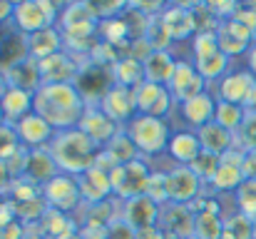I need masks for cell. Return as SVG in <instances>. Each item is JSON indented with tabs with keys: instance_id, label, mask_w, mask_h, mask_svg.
Instances as JSON below:
<instances>
[{
	"instance_id": "1",
	"label": "cell",
	"mask_w": 256,
	"mask_h": 239,
	"mask_svg": "<svg viewBox=\"0 0 256 239\" xmlns=\"http://www.w3.org/2000/svg\"><path fill=\"white\" fill-rule=\"evenodd\" d=\"M87 110L85 97L75 87V82L68 85H42L35 92V115H40L55 132L75 130Z\"/></svg>"
},
{
	"instance_id": "2",
	"label": "cell",
	"mask_w": 256,
	"mask_h": 239,
	"mask_svg": "<svg viewBox=\"0 0 256 239\" xmlns=\"http://www.w3.org/2000/svg\"><path fill=\"white\" fill-rule=\"evenodd\" d=\"M48 150L55 159L60 174H70V177H80L87 169H92L100 155V147L78 127L55 132Z\"/></svg>"
},
{
	"instance_id": "3",
	"label": "cell",
	"mask_w": 256,
	"mask_h": 239,
	"mask_svg": "<svg viewBox=\"0 0 256 239\" xmlns=\"http://www.w3.org/2000/svg\"><path fill=\"white\" fill-rule=\"evenodd\" d=\"M124 130L132 137V142H134V147L140 150L142 157H157V155L167 152V147H170L172 127L162 117L137 115Z\"/></svg>"
},
{
	"instance_id": "4",
	"label": "cell",
	"mask_w": 256,
	"mask_h": 239,
	"mask_svg": "<svg viewBox=\"0 0 256 239\" xmlns=\"http://www.w3.org/2000/svg\"><path fill=\"white\" fill-rule=\"evenodd\" d=\"M60 10H62V5H58L52 0H20V3H15L12 25L22 35H32L38 30L55 28Z\"/></svg>"
},
{
	"instance_id": "5",
	"label": "cell",
	"mask_w": 256,
	"mask_h": 239,
	"mask_svg": "<svg viewBox=\"0 0 256 239\" xmlns=\"http://www.w3.org/2000/svg\"><path fill=\"white\" fill-rule=\"evenodd\" d=\"M110 177H112L114 197H117L120 202H127V199H134V197L147 194L152 169H150L147 159L140 157V159H134V162L120 164L117 169H112V174H110Z\"/></svg>"
},
{
	"instance_id": "6",
	"label": "cell",
	"mask_w": 256,
	"mask_h": 239,
	"mask_svg": "<svg viewBox=\"0 0 256 239\" xmlns=\"http://www.w3.org/2000/svg\"><path fill=\"white\" fill-rule=\"evenodd\" d=\"M42 197H45L50 209H58V212H65V214H72L75 209L82 207L78 177H70V174H58L55 179H50L42 187Z\"/></svg>"
},
{
	"instance_id": "7",
	"label": "cell",
	"mask_w": 256,
	"mask_h": 239,
	"mask_svg": "<svg viewBox=\"0 0 256 239\" xmlns=\"http://www.w3.org/2000/svg\"><path fill=\"white\" fill-rule=\"evenodd\" d=\"M134 102H137V115H150V117H162V120H167L170 110L174 107L170 87L154 85L150 80L134 87Z\"/></svg>"
},
{
	"instance_id": "8",
	"label": "cell",
	"mask_w": 256,
	"mask_h": 239,
	"mask_svg": "<svg viewBox=\"0 0 256 239\" xmlns=\"http://www.w3.org/2000/svg\"><path fill=\"white\" fill-rule=\"evenodd\" d=\"M216 43L219 50L229 58H239L246 55L252 50V45L256 43V33H252L246 25H242L239 20H222L216 28Z\"/></svg>"
},
{
	"instance_id": "9",
	"label": "cell",
	"mask_w": 256,
	"mask_h": 239,
	"mask_svg": "<svg viewBox=\"0 0 256 239\" xmlns=\"http://www.w3.org/2000/svg\"><path fill=\"white\" fill-rule=\"evenodd\" d=\"M167 187H170V204L192 207L199 199L204 184H202V179L189 167L174 164L170 172H167Z\"/></svg>"
},
{
	"instance_id": "10",
	"label": "cell",
	"mask_w": 256,
	"mask_h": 239,
	"mask_svg": "<svg viewBox=\"0 0 256 239\" xmlns=\"http://www.w3.org/2000/svg\"><path fill=\"white\" fill-rule=\"evenodd\" d=\"M160 214H162V207L154 199H150L147 194L127 199V202H120V219H124L137 232L157 227L160 224Z\"/></svg>"
},
{
	"instance_id": "11",
	"label": "cell",
	"mask_w": 256,
	"mask_h": 239,
	"mask_svg": "<svg viewBox=\"0 0 256 239\" xmlns=\"http://www.w3.org/2000/svg\"><path fill=\"white\" fill-rule=\"evenodd\" d=\"M82 65L85 63H78V58L70 55L68 50H62V53L38 63L42 85H68V82H75L78 75H80V70H82Z\"/></svg>"
},
{
	"instance_id": "12",
	"label": "cell",
	"mask_w": 256,
	"mask_h": 239,
	"mask_svg": "<svg viewBox=\"0 0 256 239\" xmlns=\"http://www.w3.org/2000/svg\"><path fill=\"white\" fill-rule=\"evenodd\" d=\"M78 130H82L87 137L102 150V147H107L110 145V140L122 130L100 105H87L85 115H82V120H80V125H78Z\"/></svg>"
},
{
	"instance_id": "13",
	"label": "cell",
	"mask_w": 256,
	"mask_h": 239,
	"mask_svg": "<svg viewBox=\"0 0 256 239\" xmlns=\"http://www.w3.org/2000/svg\"><path fill=\"white\" fill-rule=\"evenodd\" d=\"M206 85L209 82L199 75V70H196V65L192 60H179L176 63V70H174V78L170 82V92H172V97H174V102L182 105V102H186V100L206 92Z\"/></svg>"
},
{
	"instance_id": "14",
	"label": "cell",
	"mask_w": 256,
	"mask_h": 239,
	"mask_svg": "<svg viewBox=\"0 0 256 239\" xmlns=\"http://www.w3.org/2000/svg\"><path fill=\"white\" fill-rule=\"evenodd\" d=\"M120 127H127L134 117H137V102H134V90L122 87V85H112L107 90V95L97 102Z\"/></svg>"
},
{
	"instance_id": "15",
	"label": "cell",
	"mask_w": 256,
	"mask_h": 239,
	"mask_svg": "<svg viewBox=\"0 0 256 239\" xmlns=\"http://www.w3.org/2000/svg\"><path fill=\"white\" fill-rule=\"evenodd\" d=\"M256 90V78L249 70H234V73H226L224 78L219 80L216 85V100H224V102H234V105H242L246 107L252 95Z\"/></svg>"
},
{
	"instance_id": "16",
	"label": "cell",
	"mask_w": 256,
	"mask_h": 239,
	"mask_svg": "<svg viewBox=\"0 0 256 239\" xmlns=\"http://www.w3.org/2000/svg\"><path fill=\"white\" fill-rule=\"evenodd\" d=\"M112 85H114L112 70H104V68H97V65H90V63L82 65L80 75L75 80V87L80 90V95L85 97L87 105H97Z\"/></svg>"
},
{
	"instance_id": "17",
	"label": "cell",
	"mask_w": 256,
	"mask_h": 239,
	"mask_svg": "<svg viewBox=\"0 0 256 239\" xmlns=\"http://www.w3.org/2000/svg\"><path fill=\"white\" fill-rule=\"evenodd\" d=\"M160 20H162L164 30L170 33L172 43L192 40V38L196 35V23H194V15H192V8H189V5L167 3V8L162 10Z\"/></svg>"
},
{
	"instance_id": "18",
	"label": "cell",
	"mask_w": 256,
	"mask_h": 239,
	"mask_svg": "<svg viewBox=\"0 0 256 239\" xmlns=\"http://www.w3.org/2000/svg\"><path fill=\"white\" fill-rule=\"evenodd\" d=\"M15 132H18L20 147H25V150H48L52 137H55V130L40 115H35V112L22 117L15 125Z\"/></svg>"
},
{
	"instance_id": "19",
	"label": "cell",
	"mask_w": 256,
	"mask_h": 239,
	"mask_svg": "<svg viewBox=\"0 0 256 239\" xmlns=\"http://www.w3.org/2000/svg\"><path fill=\"white\" fill-rule=\"evenodd\" d=\"M78 184H80V194H82V207H94V204H102V202L114 197L110 172H102L97 167H92L85 174H80Z\"/></svg>"
},
{
	"instance_id": "20",
	"label": "cell",
	"mask_w": 256,
	"mask_h": 239,
	"mask_svg": "<svg viewBox=\"0 0 256 239\" xmlns=\"http://www.w3.org/2000/svg\"><path fill=\"white\" fill-rule=\"evenodd\" d=\"M244 150H239V147H234L232 152H226L224 157H222V164H219V169H216V174H214V179H212V187L216 189V192H236L239 187H242V182L246 179L244 177V169H242V162H244Z\"/></svg>"
},
{
	"instance_id": "21",
	"label": "cell",
	"mask_w": 256,
	"mask_h": 239,
	"mask_svg": "<svg viewBox=\"0 0 256 239\" xmlns=\"http://www.w3.org/2000/svg\"><path fill=\"white\" fill-rule=\"evenodd\" d=\"M214 112H216V95H212L209 90L179 105V115H182V120H184L194 132L202 130L204 125L214 122Z\"/></svg>"
},
{
	"instance_id": "22",
	"label": "cell",
	"mask_w": 256,
	"mask_h": 239,
	"mask_svg": "<svg viewBox=\"0 0 256 239\" xmlns=\"http://www.w3.org/2000/svg\"><path fill=\"white\" fill-rule=\"evenodd\" d=\"M160 227L164 234L176 239H194V212L184 204H164L160 214Z\"/></svg>"
},
{
	"instance_id": "23",
	"label": "cell",
	"mask_w": 256,
	"mask_h": 239,
	"mask_svg": "<svg viewBox=\"0 0 256 239\" xmlns=\"http://www.w3.org/2000/svg\"><path fill=\"white\" fill-rule=\"evenodd\" d=\"M30 58L28 55V38L10 23V25H0V73L5 75V70H10L15 63Z\"/></svg>"
},
{
	"instance_id": "24",
	"label": "cell",
	"mask_w": 256,
	"mask_h": 239,
	"mask_svg": "<svg viewBox=\"0 0 256 239\" xmlns=\"http://www.w3.org/2000/svg\"><path fill=\"white\" fill-rule=\"evenodd\" d=\"M25 38H28V55L38 63L65 50V40H62V33L58 28H45V30H38V33L25 35Z\"/></svg>"
},
{
	"instance_id": "25",
	"label": "cell",
	"mask_w": 256,
	"mask_h": 239,
	"mask_svg": "<svg viewBox=\"0 0 256 239\" xmlns=\"http://www.w3.org/2000/svg\"><path fill=\"white\" fill-rule=\"evenodd\" d=\"M196 137L202 142V150L204 152H212L216 157H224L226 152H232L236 147V135L224 130L219 122H209L204 125L202 130H196Z\"/></svg>"
},
{
	"instance_id": "26",
	"label": "cell",
	"mask_w": 256,
	"mask_h": 239,
	"mask_svg": "<svg viewBox=\"0 0 256 239\" xmlns=\"http://www.w3.org/2000/svg\"><path fill=\"white\" fill-rule=\"evenodd\" d=\"M167 152L174 159V164L189 167L194 159L202 155V142H199V137H196L194 130H174Z\"/></svg>"
},
{
	"instance_id": "27",
	"label": "cell",
	"mask_w": 256,
	"mask_h": 239,
	"mask_svg": "<svg viewBox=\"0 0 256 239\" xmlns=\"http://www.w3.org/2000/svg\"><path fill=\"white\" fill-rule=\"evenodd\" d=\"M2 115L8 125H18L22 117H28L30 112H35V95L25 92L20 87H8V92L2 95Z\"/></svg>"
},
{
	"instance_id": "28",
	"label": "cell",
	"mask_w": 256,
	"mask_h": 239,
	"mask_svg": "<svg viewBox=\"0 0 256 239\" xmlns=\"http://www.w3.org/2000/svg\"><path fill=\"white\" fill-rule=\"evenodd\" d=\"M5 80H8V87H20V90L32 92V95L42 87L38 60H32V58H25V60L15 63L10 70H5Z\"/></svg>"
},
{
	"instance_id": "29",
	"label": "cell",
	"mask_w": 256,
	"mask_h": 239,
	"mask_svg": "<svg viewBox=\"0 0 256 239\" xmlns=\"http://www.w3.org/2000/svg\"><path fill=\"white\" fill-rule=\"evenodd\" d=\"M176 58L172 50H154L147 60H144V80L154 82V85H164L170 87L174 70H176Z\"/></svg>"
},
{
	"instance_id": "30",
	"label": "cell",
	"mask_w": 256,
	"mask_h": 239,
	"mask_svg": "<svg viewBox=\"0 0 256 239\" xmlns=\"http://www.w3.org/2000/svg\"><path fill=\"white\" fill-rule=\"evenodd\" d=\"M60 174L55 159L50 155V150H30L28 155V169H25V177L40 187H45L50 179H55Z\"/></svg>"
},
{
	"instance_id": "31",
	"label": "cell",
	"mask_w": 256,
	"mask_h": 239,
	"mask_svg": "<svg viewBox=\"0 0 256 239\" xmlns=\"http://www.w3.org/2000/svg\"><path fill=\"white\" fill-rule=\"evenodd\" d=\"M38 232H40L45 239H62V237L75 234V232H78V224L72 222V217H70V214H65V212H58V209H50V207H48L45 217H42V219H40V224H38Z\"/></svg>"
},
{
	"instance_id": "32",
	"label": "cell",
	"mask_w": 256,
	"mask_h": 239,
	"mask_svg": "<svg viewBox=\"0 0 256 239\" xmlns=\"http://www.w3.org/2000/svg\"><path fill=\"white\" fill-rule=\"evenodd\" d=\"M112 80H114V85H122V87L134 90V87H140L144 82V65L137 63L130 55H122L114 63V68H112Z\"/></svg>"
},
{
	"instance_id": "33",
	"label": "cell",
	"mask_w": 256,
	"mask_h": 239,
	"mask_svg": "<svg viewBox=\"0 0 256 239\" xmlns=\"http://www.w3.org/2000/svg\"><path fill=\"white\" fill-rule=\"evenodd\" d=\"M110 157L117 162V167L120 164H127V162H134V159H140L142 155H140V150L134 147V142H132V137L127 135V130L122 127L112 140H110V145L107 147H102Z\"/></svg>"
},
{
	"instance_id": "34",
	"label": "cell",
	"mask_w": 256,
	"mask_h": 239,
	"mask_svg": "<svg viewBox=\"0 0 256 239\" xmlns=\"http://www.w3.org/2000/svg\"><path fill=\"white\" fill-rule=\"evenodd\" d=\"M246 107L242 105H234V102H224V100H216V112H214V122H219L224 130L229 132H239L244 120H246Z\"/></svg>"
},
{
	"instance_id": "35",
	"label": "cell",
	"mask_w": 256,
	"mask_h": 239,
	"mask_svg": "<svg viewBox=\"0 0 256 239\" xmlns=\"http://www.w3.org/2000/svg\"><path fill=\"white\" fill-rule=\"evenodd\" d=\"M199 75L206 80V82H219L229 73V65H232V58L224 55V53H216L212 58H204V60H194Z\"/></svg>"
},
{
	"instance_id": "36",
	"label": "cell",
	"mask_w": 256,
	"mask_h": 239,
	"mask_svg": "<svg viewBox=\"0 0 256 239\" xmlns=\"http://www.w3.org/2000/svg\"><path fill=\"white\" fill-rule=\"evenodd\" d=\"M236 212L256 222V179H244L242 187L234 192Z\"/></svg>"
},
{
	"instance_id": "37",
	"label": "cell",
	"mask_w": 256,
	"mask_h": 239,
	"mask_svg": "<svg viewBox=\"0 0 256 239\" xmlns=\"http://www.w3.org/2000/svg\"><path fill=\"white\" fill-rule=\"evenodd\" d=\"M219 164H222V157H216V155H212V152H204V150H202V155L189 164V169L202 179V184H212V179H214V174H216Z\"/></svg>"
},
{
	"instance_id": "38",
	"label": "cell",
	"mask_w": 256,
	"mask_h": 239,
	"mask_svg": "<svg viewBox=\"0 0 256 239\" xmlns=\"http://www.w3.org/2000/svg\"><path fill=\"white\" fill-rule=\"evenodd\" d=\"M216 53H222L219 50V43H216V33H196L192 38V63L194 60L212 58Z\"/></svg>"
},
{
	"instance_id": "39",
	"label": "cell",
	"mask_w": 256,
	"mask_h": 239,
	"mask_svg": "<svg viewBox=\"0 0 256 239\" xmlns=\"http://www.w3.org/2000/svg\"><path fill=\"white\" fill-rule=\"evenodd\" d=\"M144 40L152 45V50H172V45H174L170 33L164 30V25H162V20H160V15L150 20L147 33H144Z\"/></svg>"
},
{
	"instance_id": "40",
	"label": "cell",
	"mask_w": 256,
	"mask_h": 239,
	"mask_svg": "<svg viewBox=\"0 0 256 239\" xmlns=\"http://www.w3.org/2000/svg\"><path fill=\"white\" fill-rule=\"evenodd\" d=\"M147 197L154 199L160 207L170 204V187H167V172H152L150 177V187H147Z\"/></svg>"
},
{
	"instance_id": "41",
	"label": "cell",
	"mask_w": 256,
	"mask_h": 239,
	"mask_svg": "<svg viewBox=\"0 0 256 239\" xmlns=\"http://www.w3.org/2000/svg\"><path fill=\"white\" fill-rule=\"evenodd\" d=\"M236 147L244 152H256V112H249L242 130L236 132Z\"/></svg>"
},
{
	"instance_id": "42",
	"label": "cell",
	"mask_w": 256,
	"mask_h": 239,
	"mask_svg": "<svg viewBox=\"0 0 256 239\" xmlns=\"http://www.w3.org/2000/svg\"><path fill=\"white\" fill-rule=\"evenodd\" d=\"M226 232L234 239H254V219L234 212L232 217H226Z\"/></svg>"
},
{
	"instance_id": "43",
	"label": "cell",
	"mask_w": 256,
	"mask_h": 239,
	"mask_svg": "<svg viewBox=\"0 0 256 239\" xmlns=\"http://www.w3.org/2000/svg\"><path fill=\"white\" fill-rule=\"evenodd\" d=\"M18 150H20V140H18L15 125L2 122V125H0V162L8 159L12 152H18Z\"/></svg>"
},
{
	"instance_id": "44",
	"label": "cell",
	"mask_w": 256,
	"mask_h": 239,
	"mask_svg": "<svg viewBox=\"0 0 256 239\" xmlns=\"http://www.w3.org/2000/svg\"><path fill=\"white\" fill-rule=\"evenodd\" d=\"M107 239H137V229H132L124 219H114L110 227H107Z\"/></svg>"
},
{
	"instance_id": "45",
	"label": "cell",
	"mask_w": 256,
	"mask_h": 239,
	"mask_svg": "<svg viewBox=\"0 0 256 239\" xmlns=\"http://www.w3.org/2000/svg\"><path fill=\"white\" fill-rule=\"evenodd\" d=\"M242 169H244V177L246 179H256V152H246L244 155Z\"/></svg>"
},
{
	"instance_id": "46",
	"label": "cell",
	"mask_w": 256,
	"mask_h": 239,
	"mask_svg": "<svg viewBox=\"0 0 256 239\" xmlns=\"http://www.w3.org/2000/svg\"><path fill=\"white\" fill-rule=\"evenodd\" d=\"M12 13H15V3L0 0V25H10L12 23Z\"/></svg>"
},
{
	"instance_id": "47",
	"label": "cell",
	"mask_w": 256,
	"mask_h": 239,
	"mask_svg": "<svg viewBox=\"0 0 256 239\" xmlns=\"http://www.w3.org/2000/svg\"><path fill=\"white\" fill-rule=\"evenodd\" d=\"M246 70H249V73L256 78V43L252 45V50L246 53Z\"/></svg>"
},
{
	"instance_id": "48",
	"label": "cell",
	"mask_w": 256,
	"mask_h": 239,
	"mask_svg": "<svg viewBox=\"0 0 256 239\" xmlns=\"http://www.w3.org/2000/svg\"><path fill=\"white\" fill-rule=\"evenodd\" d=\"M22 239H45V237L38 232V227H28V232H25V237Z\"/></svg>"
},
{
	"instance_id": "49",
	"label": "cell",
	"mask_w": 256,
	"mask_h": 239,
	"mask_svg": "<svg viewBox=\"0 0 256 239\" xmlns=\"http://www.w3.org/2000/svg\"><path fill=\"white\" fill-rule=\"evenodd\" d=\"M5 92H8V80L0 73V102H2V95H5Z\"/></svg>"
},
{
	"instance_id": "50",
	"label": "cell",
	"mask_w": 256,
	"mask_h": 239,
	"mask_svg": "<svg viewBox=\"0 0 256 239\" xmlns=\"http://www.w3.org/2000/svg\"><path fill=\"white\" fill-rule=\"evenodd\" d=\"M62 239H82V234H78V232H75V234H70V237H62Z\"/></svg>"
},
{
	"instance_id": "51",
	"label": "cell",
	"mask_w": 256,
	"mask_h": 239,
	"mask_svg": "<svg viewBox=\"0 0 256 239\" xmlns=\"http://www.w3.org/2000/svg\"><path fill=\"white\" fill-rule=\"evenodd\" d=\"M5 122V115H2V107H0V125Z\"/></svg>"
},
{
	"instance_id": "52",
	"label": "cell",
	"mask_w": 256,
	"mask_h": 239,
	"mask_svg": "<svg viewBox=\"0 0 256 239\" xmlns=\"http://www.w3.org/2000/svg\"><path fill=\"white\" fill-rule=\"evenodd\" d=\"M2 202H5V197H2V194H0V204H2Z\"/></svg>"
},
{
	"instance_id": "53",
	"label": "cell",
	"mask_w": 256,
	"mask_h": 239,
	"mask_svg": "<svg viewBox=\"0 0 256 239\" xmlns=\"http://www.w3.org/2000/svg\"><path fill=\"white\" fill-rule=\"evenodd\" d=\"M254 239H256V222H254Z\"/></svg>"
}]
</instances>
